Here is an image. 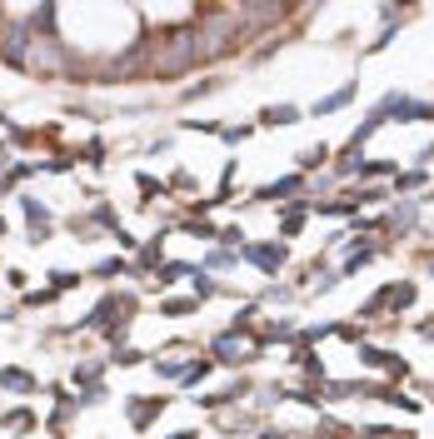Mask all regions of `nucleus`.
<instances>
[{
  "label": "nucleus",
  "instance_id": "obj_4",
  "mask_svg": "<svg viewBox=\"0 0 434 439\" xmlns=\"http://www.w3.org/2000/svg\"><path fill=\"white\" fill-rule=\"evenodd\" d=\"M245 260H255L260 269H280L285 250H275V245H245Z\"/></svg>",
  "mask_w": 434,
  "mask_h": 439
},
{
  "label": "nucleus",
  "instance_id": "obj_13",
  "mask_svg": "<svg viewBox=\"0 0 434 439\" xmlns=\"http://www.w3.org/2000/svg\"><path fill=\"white\" fill-rule=\"evenodd\" d=\"M125 269H130L125 260H105V265H100L95 274H100V280H115V274H125Z\"/></svg>",
  "mask_w": 434,
  "mask_h": 439
},
{
  "label": "nucleus",
  "instance_id": "obj_10",
  "mask_svg": "<svg viewBox=\"0 0 434 439\" xmlns=\"http://www.w3.org/2000/svg\"><path fill=\"white\" fill-rule=\"evenodd\" d=\"M215 355H220L225 364H230V360H245V355H240V340H235V335H220V340H215Z\"/></svg>",
  "mask_w": 434,
  "mask_h": 439
},
{
  "label": "nucleus",
  "instance_id": "obj_3",
  "mask_svg": "<svg viewBox=\"0 0 434 439\" xmlns=\"http://www.w3.org/2000/svg\"><path fill=\"white\" fill-rule=\"evenodd\" d=\"M65 65H70V61H65V50H60L56 35H30V45H25V65H20V70H30V75H40V80H56Z\"/></svg>",
  "mask_w": 434,
  "mask_h": 439
},
{
  "label": "nucleus",
  "instance_id": "obj_1",
  "mask_svg": "<svg viewBox=\"0 0 434 439\" xmlns=\"http://www.w3.org/2000/svg\"><path fill=\"white\" fill-rule=\"evenodd\" d=\"M200 61V45H195V30H160L145 40V65L155 75H180Z\"/></svg>",
  "mask_w": 434,
  "mask_h": 439
},
{
  "label": "nucleus",
  "instance_id": "obj_17",
  "mask_svg": "<svg viewBox=\"0 0 434 439\" xmlns=\"http://www.w3.org/2000/svg\"><path fill=\"white\" fill-rule=\"evenodd\" d=\"M175 439H195V434H190V429H185V434H175Z\"/></svg>",
  "mask_w": 434,
  "mask_h": 439
},
{
  "label": "nucleus",
  "instance_id": "obj_6",
  "mask_svg": "<svg viewBox=\"0 0 434 439\" xmlns=\"http://www.w3.org/2000/svg\"><path fill=\"white\" fill-rule=\"evenodd\" d=\"M0 390H15V395H30L35 390V379L25 369H0Z\"/></svg>",
  "mask_w": 434,
  "mask_h": 439
},
{
  "label": "nucleus",
  "instance_id": "obj_16",
  "mask_svg": "<svg viewBox=\"0 0 434 439\" xmlns=\"http://www.w3.org/2000/svg\"><path fill=\"white\" fill-rule=\"evenodd\" d=\"M25 424H30V414H25V409H15V414H6V429H25Z\"/></svg>",
  "mask_w": 434,
  "mask_h": 439
},
{
  "label": "nucleus",
  "instance_id": "obj_12",
  "mask_svg": "<svg viewBox=\"0 0 434 439\" xmlns=\"http://www.w3.org/2000/svg\"><path fill=\"white\" fill-rule=\"evenodd\" d=\"M155 409H165V400H150V405H130V419H135V424H145V419H150Z\"/></svg>",
  "mask_w": 434,
  "mask_h": 439
},
{
  "label": "nucleus",
  "instance_id": "obj_7",
  "mask_svg": "<svg viewBox=\"0 0 434 439\" xmlns=\"http://www.w3.org/2000/svg\"><path fill=\"white\" fill-rule=\"evenodd\" d=\"M260 120H264V125H295V120H300V110H295V105H269Z\"/></svg>",
  "mask_w": 434,
  "mask_h": 439
},
{
  "label": "nucleus",
  "instance_id": "obj_8",
  "mask_svg": "<svg viewBox=\"0 0 434 439\" xmlns=\"http://www.w3.org/2000/svg\"><path fill=\"white\" fill-rule=\"evenodd\" d=\"M295 190H300V175H285V180H275V185H264L260 200H285V195H295Z\"/></svg>",
  "mask_w": 434,
  "mask_h": 439
},
{
  "label": "nucleus",
  "instance_id": "obj_11",
  "mask_svg": "<svg viewBox=\"0 0 434 439\" xmlns=\"http://www.w3.org/2000/svg\"><path fill=\"white\" fill-rule=\"evenodd\" d=\"M185 274H195V269H190V265H180V260L160 265V280H165V285H170V280H185Z\"/></svg>",
  "mask_w": 434,
  "mask_h": 439
},
{
  "label": "nucleus",
  "instance_id": "obj_15",
  "mask_svg": "<svg viewBox=\"0 0 434 439\" xmlns=\"http://www.w3.org/2000/svg\"><path fill=\"white\" fill-rule=\"evenodd\" d=\"M324 155H330V150H324V145H314V150H305V155H300V165H319Z\"/></svg>",
  "mask_w": 434,
  "mask_h": 439
},
{
  "label": "nucleus",
  "instance_id": "obj_2",
  "mask_svg": "<svg viewBox=\"0 0 434 439\" xmlns=\"http://www.w3.org/2000/svg\"><path fill=\"white\" fill-rule=\"evenodd\" d=\"M245 40V20L240 11H205L200 25H195V45H200V61H215Z\"/></svg>",
  "mask_w": 434,
  "mask_h": 439
},
{
  "label": "nucleus",
  "instance_id": "obj_5",
  "mask_svg": "<svg viewBox=\"0 0 434 439\" xmlns=\"http://www.w3.org/2000/svg\"><path fill=\"white\" fill-rule=\"evenodd\" d=\"M25 220H30V230H35L30 240H45V235H50V210H45V205L25 200Z\"/></svg>",
  "mask_w": 434,
  "mask_h": 439
},
{
  "label": "nucleus",
  "instance_id": "obj_19",
  "mask_svg": "<svg viewBox=\"0 0 434 439\" xmlns=\"http://www.w3.org/2000/svg\"><path fill=\"white\" fill-rule=\"evenodd\" d=\"M429 274H434V265H429Z\"/></svg>",
  "mask_w": 434,
  "mask_h": 439
},
{
  "label": "nucleus",
  "instance_id": "obj_9",
  "mask_svg": "<svg viewBox=\"0 0 434 439\" xmlns=\"http://www.w3.org/2000/svg\"><path fill=\"white\" fill-rule=\"evenodd\" d=\"M355 100V85H345V90H335V95H324L319 105H314V115H324V110H340V105H350Z\"/></svg>",
  "mask_w": 434,
  "mask_h": 439
},
{
  "label": "nucleus",
  "instance_id": "obj_14",
  "mask_svg": "<svg viewBox=\"0 0 434 439\" xmlns=\"http://www.w3.org/2000/svg\"><path fill=\"white\" fill-rule=\"evenodd\" d=\"M235 260H240V255H230V250H215V255H210L215 269H225V265H235Z\"/></svg>",
  "mask_w": 434,
  "mask_h": 439
},
{
  "label": "nucleus",
  "instance_id": "obj_18",
  "mask_svg": "<svg viewBox=\"0 0 434 439\" xmlns=\"http://www.w3.org/2000/svg\"><path fill=\"white\" fill-rule=\"evenodd\" d=\"M0 160H6V145H0Z\"/></svg>",
  "mask_w": 434,
  "mask_h": 439
}]
</instances>
